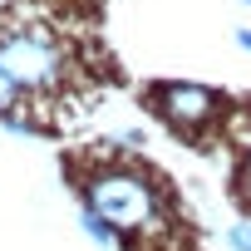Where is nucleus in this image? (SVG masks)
<instances>
[{"label": "nucleus", "instance_id": "nucleus-1", "mask_svg": "<svg viewBox=\"0 0 251 251\" xmlns=\"http://www.w3.org/2000/svg\"><path fill=\"white\" fill-rule=\"evenodd\" d=\"M79 192L89 197V212L103 222V231L128 241L133 251H138L143 236H153V231L163 236L168 222H182L173 187L148 163H128V158L123 163H94L89 177H79Z\"/></svg>", "mask_w": 251, "mask_h": 251}, {"label": "nucleus", "instance_id": "nucleus-2", "mask_svg": "<svg viewBox=\"0 0 251 251\" xmlns=\"http://www.w3.org/2000/svg\"><path fill=\"white\" fill-rule=\"evenodd\" d=\"M0 69L15 84V94H54L64 79V50L50 30L40 25H15V30H0Z\"/></svg>", "mask_w": 251, "mask_h": 251}, {"label": "nucleus", "instance_id": "nucleus-3", "mask_svg": "<svg viewBox=\"0 0 251 251\" xmlns=\"http://www.w3.org/2000/svg\"><path fill=\"white\" fill-rule=\"evenodd\" d=\"M148 103L173 123L177 133H192L197 123H207L217 113V94L197 89V84H158V89H148Z\"/></svg>", "mask_w": 251, "mask_h": 251}, {"label": "nucleus", "instance_id": "nucleus-4", "mask_svg": "<svg viewBox=\"0 0 251 251\" xmlns=\"http://www.w3.org/2000/svg\"><path fill=\"white\" fill-rule=\"evenodd\" d=\"M15 99H20V94H15V84L5 79V69H0V113H5V108H10Z\"/></svg>", "mask_w": 251, "mask_h": 251}, {"label": "nucleus", "instance_id": "nucleus-5", "mask_svg": "<svg viewBox=\"0 0 251 251\" xmlns=\"http://www.w3.org/2000/svg\"><path fill=\"white\" fill-rule=\"evenodd\" d=\"M231 246H236V251H251V226H236V231H231Z\"/></svg>", "mask_w": 251, "mask_h": 251}, {"label": "nucleus", "instance_id": "nucleus-6", "mask_svg": "<svg viewBox=\"0 0 251 251\" xmlns=\"http://www.w3.org/2000/svg\"><path fill=\"white\" fill-rule=\"evenodd\" d=\"M236 45H246V50H251V30H236Z\"/></svg>", "mask_w": 251, "mask_h": 251}]
</instances>
